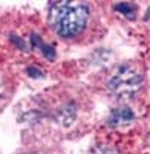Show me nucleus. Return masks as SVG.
I'll return each instance as SVG.
<instances>
[{
	"label": "nucleus",
	"instance_id": "1",
	"mask_svg": "<svg viewBox=\"0 0 150 154\" xmlns=\"http://www.w3.org/2000/svg\"><path fill=\"white\" fill-rule=\"evenodd\" d=\"M51 30L68 44H86L99 30L101 18L90 2H53L48 5Z\"/></svg>",
	"mask_w": 150,
	"mask_h": 154
},
{
	"label": "nucleus",
	"instance_id": "2",
	"mask_svg": "<svg viewBox=\"0 0 150 154\" xmlns=\"http://www.w3.org/2000/svg\"><path fill=\"white\" fill-rule=\"evenodd\" d=\"M104 90L119 102H129L144 88V76L132 63H123L108 70L102 79Z\"/></svg>",
	"mask_w": 150,
	"mask_h": 154
},
{
	"label": "nucleus",
	"instance_id": "3",
	"mask_svg": "<svg viewBox=\"0 0 150 154\" xmlns=\"http://www.w3.org/2000/svg\"><path fill=\"white\" fill-rule=\"evenodd\" d=\"M134 111L126 106V105H122V106H117L108 117V124L114 129H120V127H125V126H129L132 121H134Z\"/></svg>",
	"mask_w": 150,
	"mask_h": 154
},
{
	"label": "nucleus",
	"instance_id": "4",
	"mask_svg": "<svg viewBox=\"0 0 150 154\" xmlns=\"http://www.w3.org/2000/svg\"><path fill=\"white\" fill-rule=\"evenodd\" d=\"M17 154H62V151L56 147H51V145L38 144V145H29V147L20 150Z\"/></svg>",
	"mask_w": 150,
	"mask_h": 154
},
{
	"label": "nucleus",
	"instance_id": "5",
	"mask_svg": "<svg viewBox=\"0 0 150 154\" xmlns=\"http://www.w3.org/2000/svg\"><path fill=\"white\" fill-rule=\"evenodd\" d=\"M11 96V87L6 81H2L0 79V109L6 105L8 99Z\"/></svg>",
	"mask_w": 150,
	"mask_h": 154
}]
</instances>
